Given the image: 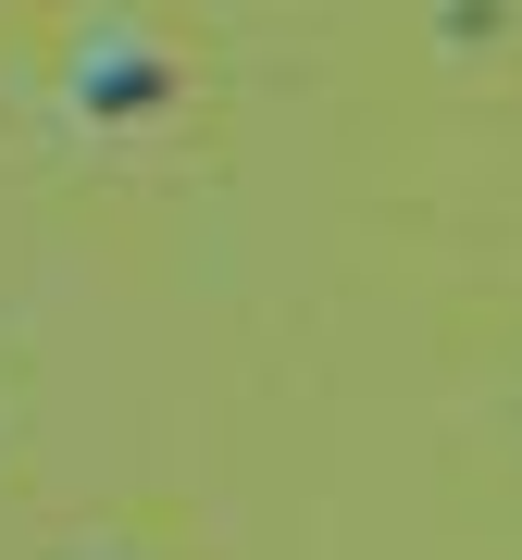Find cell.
Returning a JSON list of instances; mask_svg holds the SVG:
<instances>
[{"instance_id": "3", "label": "cell", "mask_w": 522, "mask_h": 560, "mask_svg": "<svg viewBox=\"0 0 522 560\" xmlns=\"http://www.w3.org/2000/svg\"><path fill=\"white\" fill-rule=\"evenodd\" d=\"M87 560H124V548H87Z\"/></svg>"}, {"instance_id": "1", "label": "cell", "mask_w": 522, "mask_h": 560, "mask_svg": "<svg viewBox=\"0 0 522 560\" xmlns=\"http://www.w3.org/2000/svg\"><path fill=\"white\" fill-rule=\"evenodd\" d=\"M62 113H75V138H150V125H175L187 113V50L162 38L150 13H87L75 25V50H62Z\"/></svg>"}, {"instance_id": "2", "label": "cell", "mask_w": 522, "mask_h": 560, "mask_svg": "<svg viewBox=\"0 0 522 560\" xmlns=\"http://www.w3.org/2000/svg\"><path fill=\"white\" fill-rule=\"evenodd\" d=\"M498 38H510L498 0H448V50H498Z\"/></svg>"}]
</instances>
